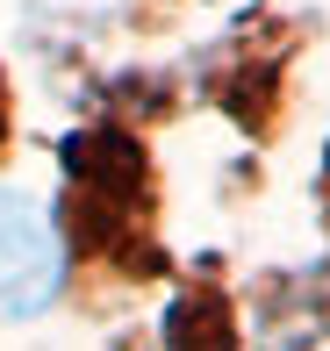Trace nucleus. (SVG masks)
<instances>
[{
    "label": "nucleus",
    "mask_w": 330,
    "mask_h": 351,
    "mask_svg": "<svg viewBox=\"0 0 330 351\" xmlns=\"http://www.w3.org/2000/svg\"><path fill=\"white\" fill-rule=\"evenodd\" d=\"M158 215H165V186L130 122L101 115L58 143L51 237L86 294H144L165 280Z\"/></svg>",
    "instance_id": "obj_1"
},
{
    "label": "nucleus",
    "mask_w": 330,
    "mask_h": 351,
    "mask_svg": "<svg viewBox=\"0 0 330 351\" xmlns=\"http://www.w3.org/2000/svg\"><path fill=\"white\" fill-rule=\"evenodd\" d=\"M294 51L302 29L280 14H244L230 36H215L201 51V86L251 143H273L287 130V79H294Z\"/></svg>",
    "instance_id": "obj_2"
},
{
    "label": "nucleus",
    "mask_w": 330,
    "mask_h": 351,
    "mask_svg": "<svg viewBox=\"0 0 330 351\" xmlns=\"http://www.w3.org/2000/svg\"><path fill=\"white\" fill-rule=\"evenodd\" d=\"M58 294V237L29 194L0 186V308L8 315H43Z\"/></svg>",
    "instance_id": "obj_3"
},
{
    "label": "nucleus",
    "mask_w": 330,
    "mask_h": 351,
    "mask_svg": "<svg viewBox=\"0 0 330 351\" xmlns=\"http://www.w3.org/2000/svg\"><path fill=\"white\" fill-rule=\"evenodd\" d=\"M230 315H237V308H230V294H223V265L194 258L187 280H180V294H172V308H165V323H158V337L180 344V351H215V344H237L244 337Z\"/></svg>",
    "instance_id": "obj_4"
},
{
    "label": "nucleus",
    "mask_w": 330,
    "mask_h": 351,
    "mask_svg": "<svg viewBox=\"0 0 330 351\" xmlns=\"http://www.w3.org/2000/svg\"><path fill=\"white\" fill-rule=\"evenodd\" d=\"M266 337L280 344H323L330 337V265L316 273H287V280H266Z\"/></svg>",
    "instance_id": "obj_5"
},
{
    "label": "nucleus",
    "mask_w": 330,
    "mask_h": 351,
    "mask_svg": "<svg viewBox=\"0 0 330 351\" xmlns=\"http://www.w3.org/2000/svg\"><path fill=\"white\" fill-rule=\"evenodd\" d=\"M108 115L115 122H130V130H151V122H172L180 115V93H172V79L158 72H130V79H115L108 86Z\"/></svg>",
    "instance_id": "obj_6"
},
{
    "label": "nucleus",
    "mask_w": 330,
    "mask_h": 351,
    "mask_svg": "<svg viewBox=\"0 0 330 351\" xmlns=\"http://www.w3.org/2000/svg\"><path fill=\"white\" fill-rule=\"evenodd\" d=\"M14 136V86H8V65H0V151H8Z\"/></svg>",
    "instance_id": "obj_7"
},
{
    "label": "nucleus",
    "mask_w": 330,
    "mask_h": 351,
    "mask_svg": "<svg viewBox=\"0 0 330 351\" xmlns=\"http://www.w3.org/2000/svg\"><path fill=\"white\" fill-rule=\"evenodd\" d=\"M316 194H323V230H330V151H323V186Z\"/></svg>",
    "instance_id": "obj_8"
}]
</instances>
